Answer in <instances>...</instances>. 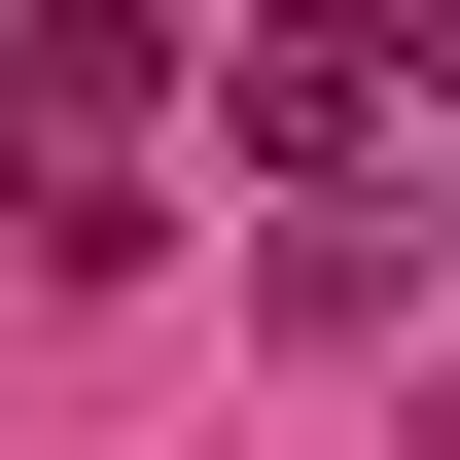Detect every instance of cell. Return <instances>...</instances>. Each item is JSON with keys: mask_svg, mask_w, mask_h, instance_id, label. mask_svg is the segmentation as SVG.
<instances>
[{"mask_svg": "<svg viewBox=\"0 0 460 460\" xmlns=\"http://www.w3.org/2000/svg\"><path fill=\"white\" fill-rule=\"evenodd\" d=\"M425 36H460V0H248V177H390Z\"/></svg>", "mask_w": 460, "mask_h": 460, "instance_id": "cell-1", "label": "cell"}]
</instances>
